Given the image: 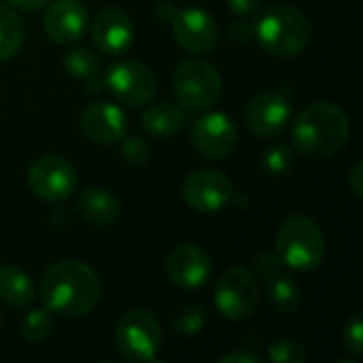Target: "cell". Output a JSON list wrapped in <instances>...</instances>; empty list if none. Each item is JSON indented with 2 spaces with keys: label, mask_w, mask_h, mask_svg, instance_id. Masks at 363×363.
I'll use <instances>...</instances> for the list:
<instances>
[{
  "label": "cell",
  "mask_w": 363,
  "mask_h": 363,
  "mask_svg": "<svg viewBox=\"0 0 363 363\" xmlns=\"http://www.w3.org/2000/svg\"><path fill=\"white\" fill-rule=\"evenodd\" d=\"M43 306L64 319L89 315L102 296L98 272L81 259H60L51 264L36 289Z\"/></svg>",
  "instance_id": "6da1fadb"
},
{
  "label": "cell",
  "mask_w": 363,
  "mask_h": 363,
  "mask_svg": "<svg viewBox=\"0 0 363 363\" xmlns=\"http://www.w3.org/2000/svg\"><path fill=\"white\" fill-rule=\"evenodd\" d=\"M351 136V119L334 102H313L302 108L291 123V140L300 155L308 160H330L338 155Z\"/></svg>",
  "instance_id": "7a4b0ae2"
},
{
  "label": "cell",
  "mask_w": 363,
  "mask_h": 363,
  "mask_svg": "<svg viewBox=\"0 0 363 363\" xmlns=\"http://www.w3.org/2000/svg\"><path fill=\"white\" fill-rule=\"evenodd\" d=\"M315 36L313 21L296 6H268L253 23V38L274 57H294L302 53Z\"/></svg>",
  "instance_id": "3957f363"
},
{
  "label": "cell",
  "mask_w": 363,
  "mask_h": 363,
  "mask_svg": "<svg viewBox=\"0 0 363 363\" xmlns=\"http://www.w3.org/2000/svg\"><path fill=\"white\" fill-rule=\"evenodd\" d=\"M274 251L287 270L311 272L321 266L328 242L317 221L306 215H289L279 228Z\"/></svg>",
  "instance_id": "277c9868"
},
{
  "label": "cell",
  "mask_w": 363,
  "mask_h": 363,
  "mask_svg": "<svg viewBox=\"0 0 363 363\" xmlns=\"http://www.w3.org/2000/svg\"><path fill=\"white\" fill-rule=\"evenodd\" d=\"M221 91H223L221 72L208 60L187 57L174 68L172 94L183 111L204 113L217 104Z\"/></svg>",
  "instance_id": "5b68a950"
},
{
  "label": "cell",
  "mask_w": 363,
  "mask_h": 363,
  "mask_svg": "<svg viewBox=\"0 0 363 363\" xmlns=\"http://www.w3.org/2000/svg\"><path fill=\"white\" fill-rule=\"evenodd\" d=\"M115 347L125 362H153L162 347V328L145 308L128 311L115 328Z\"/></svg>",
  "instance_id": "8992f818"
},
{
  "label": "cell",
  "mask_w": 363,
  "mask_h": 363,
  "mask_svg": "<svg viewBox=\"0 0 363 363\" xmlns=\"http://www.w3.org/2000/svg\"><path fill=\"white\" fill-rule=\"evenodd\" d=\"M104 85L111 96L125 106H145L155 98L157 79L153 70L138 60H117L108 66Z\"/></svg>",
  "instance_id": "52a82bcc"
},
{
  "label": "cell",
  "mask_w": 363,
  "mask_h": 363,
  "mask_svg": "<svg viewBox=\"0 0 363 363\" xmlns=\"http://www.w3.org/2000/svg\"><path fill=\"white\" fill-rule=\"evenodd\" d=\"M259 302V285L251 270L234 266L219 279L215 287V308L228 321L251 317Z\"/></svg>",
  "instance_id": "ba28073f"
},
{
  "label": "cell",
  "mask_w": 363,
  "mask_h": 363,
  "mask_svg": "<svg viewBox=\"0 0 363 363\" xmlns=\"http://www.w3.org/2000/svg\"><path fill=\"white\" fill-rule=\"evenodd\" d=\"M28 185L45 202H64L77 189V170L66 157L43 155L30 166Z\"/></svg>",
  "instance_id": "9c48e42d"
},
{
  "label": "cell",
  "mask_w": 363,
  "mask_h": 363,
  "mask_svg": "<svg viewBox=\"0 0 363 363\" xmlns=\"http://www.w3.org/2000/svg\"><path fill=\"white\" fill-rule=\"evenodd\" d=\"M183 200L198 213H219L234 200V185L225 172L200 168L185 177Z\"/></svg>",
  "instance_id": "30bf717a"
},
{
  "label": "cell",
  "mask_w": 363,
  "mask_h": 363,
  "mask_svg": "<svg viewBox=\"0 0 363 363\" xmlns=\"http://www.w3.org/2000/svg\"><path fill=\"white\" fill-rule=\"evenodd\" d=\"M191 145L200 155L208 160H223L238 145V128L225 113L208 111L194 121Z\"/></svg>",
  "instance_id": "8fae6325"
},
{
  "label": "cell",
  "mask_w": 363,
  "mask_h": 363,
  "mask_svg": "<svg viewBox=\"0 0 363 363\" xmlns=\"http://www.w3.org/2000/svg\"><path fill=\"white\" fill-rule=\"evenodd\" d=\"M174 40L181 49L194 53V55H204L215 49L219 30L215 23V17L204 11L202 6H185L179 9L170 21Z\"/></svg>",
  "instance_id": "7c38bea8"
},
{
  "label": "cell",
  "mask_w": 363,
  "mask_h": 363,
  "mask_svg": "<svg viewBox=\"0 0 363 363\" xmlns=\"http://www.w3.org/2000/svg\"><path fill=\"white\" fill-rule=\"evenodd\" d=\"M245 121L255 136L274 138L283 134L291 121V102L281 91H259L249 100Z\"/></svg>",
  "instance_id": "4fadbf2b"
},
{
  "label": "cell",
  "mask_w": 363,
  "mask_h": 363,
  "mask_svg": "<svg viewBox=\"0 0 363 363\" xmlns=\"http://www.w3.org/2000/svg\"><path fill=\"white\" fill-rule=\"evenodd\" d=\"M91 38L102 53L119 57L134 43V23L125 11L106 6L98 11L91 21Z\"/></svg>",
  "instance_id": "5bb4252c"
},
{
  "label": "cell",
  "mask_w": 363,
  "mask_h": 363,
  "mask_svg": "<svg viewBox=\"0 0 363 363\" xmlns=\"http://www.w3.org/2000/svg\"><path fill=\"white\" fill-rule=\"evenodd\" d=\"M45 32L53 43L72 45L81 40L89 26V13L79 0H51L45 11Z\"/></svg>",
  "instance_id": "9a60e30c"
},
{
  "label": "cell",
  "mask_w": 363,
  "mask_h": 363,
  "mask_svg": "<svg viewBox=\"0 0 363 363\" xmlns=\"http://www.w3.org/2000/svg\"><path fill=\"white\" fill-rule=\"evenodd\" d=\"M170 281L181 289H198L206 285L213 272L211 255L198 245H179L166 262Z\"/></svg>",
  "instance_id": "2e32d148"
},
{
  "label": "cell",
  "mask_w": 363,
  "mask_h": 363,
  "mask_svg": "<svg viewBox=\"0 0 363 363\" xmlns=\"http://www.w3.org/2000/svg\"><path fill=\"white\" fill-rule=\"evenodd\" d=\"M81 130L98 145H113L125 136L128 115L113 102H94L81 113Z\"/></svg>",
  "instance_id": "e0dca14e"
},
{
  "label": "cell",
  "mask_w": 363,
  "mask_h": 363,
  "mask_svg": "<svg viewBox=\"0 0 363 363\" xmlns=\"http://www.w3.org/2000/svg\"><path fill=\"white\" fill-rule=\"evenodd\" d=\"M77 213L96 228H108L113 225L121 215L119 200L100 187H89L77 198Z\"/></svg>",
  "instance_id": "ac0fdd59"
},
{
  "label": "cell",
  "mask_w": 363,
  "mask_h": 363,
  "mask_svg": "<svg viewBox=\"0 0 363 363\" xmlns=\"http://www.w3.org/2000/svg\"><path fill=\"white\" fill-rule=\"evenodd\" d=\"M36 298V285L28 272L11 264L0 266V302L13 308H28Z\"/></svg>",
  "instance_id": "d6986e66"
},
{
  "label": "cell",
  "mask_w": 363,
  "mask_h": 363,
  "mask_svg": "<svg viewBox=\"0 0 363 363\" xmlns=\"http://www.w3.org/2000/svg\"><path fill=\"white\" fill-rule=\"evenodd\" d=\"M143 125L153 136H172L185 125V111L172 102L151 104L143 113Z\"/></svg>",
  "instance_id": "ffe728a7"
},
{
  "label": "cell",
  "mask_w": 363,
  "mask_h": 363,
  "mask_svg": "<svg viewBox=\"0 0 363 363\" xmlns=\"http://www.w3.org/2000/svg\"><path fill=\"white\" fill-rule=\"evenodd\" d=\"M266 289H268V300L279 315L289 317V315H296L300 311L302 289L287 272H281V274L268 279Z\"/></svg>",
  "instance_id": "44dd1931"
},
{
  "label": "cell",
  "mask_w": 363,
  "mask_h": 363,
  "mask_svg": "<svg viewBox=\"0 0 363 363\" xmlns=\"http://www.w3.org/2000/svg\"><path fill=\"white\" fill-rule=\"evenodd\" d=\"M26 40V28L15 9L0 4V62L19 53Z\"/></svg>",
  "instance_id": "7402d4cb"
},
{
  "label": "cell",
  "mask_w": 363,
  "mask_h": 363,
  "mask_svg": "<svg viewBox=\"0 0 363 363\" xmlns=\"http://www.w3.org/2000/svg\"><path fill=\"white\" fill-rule=\"evenodd\" d=\"M64 68L72 79L89 83L100 74L102 62L96 51L87 49V47H74L64 55Z\"/></svg>",
  "instance_id": "603a6c76"
},
{
  "label": "cell",
  "mask_w": 363,
  "mask_h": 363,
  "mask_svg": "<svg viewBox=\"0 0 363 363\" xmlns=\"http://www.w3.org/2000/svg\"><path fill=\"white\" fill-rule=\"evenodd\" d=\"M53 332V315L43 306L30 311L21 321V336L28 342H43Z\"/></svg>",
  "instance_id": "cb8c5ba5"
},
{
  "label": "cell",
  "mask_w": 363,
  "mask_h": 363,
  "mask_svg": "<svg viewBox=\"0 0 363 363\" xmlns=\"http://www.w3.org/2000/svg\"><path fill=\"white\" fill-rule=\"evenodd\" d=\"M206 323H208L206 308L191 304V306H185L177 313V317L172 319V330L179 336H196L206 328Z\"/></svg>",
  "instance_id": "d4e9b609"
},
{
  "label": "cell",
  "mask_w": 363,
  "mask_h": 363,
  "mask_svg": "<svg viewBox=\"0 0 363 363\" xmlns=\"http://www.w3.org/2000/svg\"><path fill=\"white\" fill-rule=\"evenodd\" d=\"M268 359L272 363H306L308 351L291 338H279L268 347Z\"/></svg>",
  "instance_id": "484cf974"
},
{
  "label": "cell",
  "mask_w": 363,
  "mask_h": 363,
  "mask_svg": "<svg viewBox=\"0 0 363 363\" xmlns=\"http://www.w3.org/2000/svg\"><path fill=\"white\" fill-rule=\"evenodd\" d=\"M262 166L270 177H283L294 166V153L285 145H274L266 151Z\"/></svg>",
  "instance_id": "4316f807"
},
{
  "label": "cell",
  "mask_w": 363,
  "mask_h": 363,
  "mask_svg": "<svg viewBox=\"0 0 363 363\" xmlns=\"http://www.w3.org/2000/svg\"><path fill=\"white\" fill-rule=\"evenodd\" d=\"M119 149L123 160L130 166H145L151 160V147L147 140L138 138V136H123L119 140Z\"/></svg>",
  "instance_id": "83f0119b"
},
{
  "label": "cell",
  "mask_w": 363,
  "mask_h": 363,
  "mask_svg": "<svg viewBox=\"0 0 363 363\" xmlns=\"http://www.w3.org/2000/svg\"><path fill=\"white\" fill-rule=\"evenodd\" d=\"M342 342L347 347V351L353 355V357H362L363 355V317L362 313H353L351 319L347 321L345 325V332H342Z\"/></svg>",
  "instance_id": "f1b7e54d"
},
{
  "label": "cell",
  "mask_w": 363,
  "mask_h": 363,
  "mask_svg": "<svg viewBox=\"0 0 363 363\" xmlns=\"http://www.w3.org/2000/svg\"><path fill=\"white\" fill-rule=\"evenodd\" d=\"M253 268H255V274L262 277L264 281L281 274V272H287V266L281 262V257L277 255V251H266V253H259L253 262Z\"/></svg>",
  "instance_id": "f546056e"
},
{
  "label": "cell",
  "mask_w": 363,
  "mask_h": 363,
  "mask_svg": "<svg viewBox=\"0 0 363 363\" xmlns=\"http://www.w3.org/2000/svg\"><path fill=\"white\" fill-rule=\"evenodd\" d=\"M219 363H262V355L253 351H232L221 355Z\"/></svg>",
  "instance_id": "4dcf8cb0"
},
{
  "label": "cell",
  "mask_w": 363,
  "mask_h": 363,
  "mask_svg": "<svg viewBox=\"0 0 363 363\" xmlns=\"http://www.w3.org/2000/svg\"><path fill=\"white\" fill-rule=\"evenodd\" d=\"M228 6L236 15H253L259 11L262 0H228Z\"/></svg>",
  "instance_id": "1f68e13d"
},
{
  "label": "cell",
  "mask_w": 363,
  "mask_h": 363,
  "mask_svg": "<svg viewBox=\"0 0 363 363\" xmlns=\"http://www.w3.org/2000/svg\"><path fill=\"white\" fill-rule=\"evenodd\" d=\"M349 187H351L353 196H355L357 200H362L363 198V162H357V164L353 166V170H351V174H349Z\"/></svg>",
  "instance_id": "d6a6232c"
},
{
  "label": "cell",
  "mask_w": 363,
  "mask_h": 363,
  "mask_svg": "<svg viewBox=\"0 0 363 363\" xmlns=\"http://www.w3.org/2000/svg\"><path fill=\"white\" fill-rule=\"evenodd\" d=\"M11 6L19 9V11H28V13H34V11H40L45 9L51 0H6Z\"/></svg>",
  "instance_id": "836d02e7"
},
{
  "label": "cell",
  "mask_w": 363,
  "mask_h": 363,
  "mask_svg": "<svg viewBox=\"0 0 363 363\" xmlns=\"http://www.w3.org/2000/svg\"><path fill=\"white\" fill-rule=\"evenodd\" d=\"M174 13H177V9L170 4V2H162V4H157V15L164 19V21H172V17H174Z\"/></svg>",
  "instance_id": "e575fe53"
},
{
  "label": "cell",
  "mask_w": 363,
  "mask_h": 363,
  "mask_svg": "<svg viewBox=\"0 0 363 363\" xmlns=\"http://www.w3.org/2000/svg\"><path fill=\"white\" fill-rule=\"evenodd\" d=\"M0 323H2V319H0Z\"/></svg>",
  "instance_id": "d590c367"
}]
</instances>
